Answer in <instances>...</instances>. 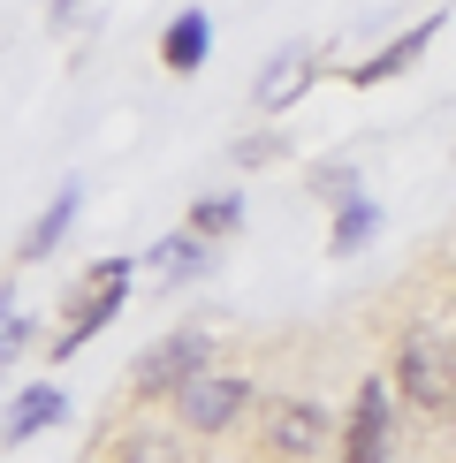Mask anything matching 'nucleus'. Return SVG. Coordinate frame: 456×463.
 <instances>
[{
  "instance_id": "1",
  "label": "nucleus",
  "mask_w": 456,
  "mask_h": 463,
  "mask_svg": "<svg viewBox=\"0 0 456 463\" xmlns=\"http://www.w3.org/2000/svg\"><path fill=\"white\" fill-rule=\"evenodd\" d=\"M388 388L411 402V411L426 418H449L456 411V335H433V326H418V335H404V350H395L388 364Z\"/></svg>"
},
{
  "instance_id": "2",
  "label": "nucleus",
  "mask_w": 456,
  "mask_h": 463,
  "mask_svg": "<svg viewBox=\"0 0 456 463\" xmlns=\"http://www.w3.org/2000/svg\"><path fill=\"white\" fill-rule=\"evenodd\" d=\"M129 281H138V259L129 250H114V259H91L84 274H76V288H69V326L53 335V357H76L100 326L122 312V297H129Z\"/></svg>"
},
{
  "instance_id": "3",
  "label": "nucleus",
  "mask_w": 456,
  "mask_h": 463,
  "mask_svg": "<svg viewBox=\"0 0 456 463\" xmlns=\"http://www.w3.org/2000/svg\"><path fill=\"white\" fill-rule=\"evenodd\" d=\"M243 402H252V380L243 373H198L176 395V418H183V433H228L243 418Z\"/></svg>"
},
{
  "instance_id": "4",
  "label": "nucleus",
  "mask_w": 456,
  "mask_h": 463,
  "mask_svg": "<svg viewBox=\"0 0 456 463\" xmlns=\"http://www.w3.org/2000/svg\"><path fill=\"white\" fill-rule=\"evenodd\" d=\"M198 373H205V335L198 326H176V335H160L138 357V395H183Z\"/></svg>"
},
{
  "instance_id": "5",
  "label": "nucleus",
  "mask_w": 456,
  "mask_h": 463,
  "mask_svg": "<svg viewBox=\"0 0 456 463\" xmlns=\"http://www.w3.org/2000/svg\"><path fill=\"white\" fill-rule=\"evenodd\" d=\"M328 411L319 402H297V395H281V402H266V449H274L281 463H312L319 449H328Z\"/></svg>"
},
{
  "instance_id": "6",
  "label": "nucleus",
  "mask_w": 456,
  "mask_h": 463,
  "mask_svg": "<svg viewBox=\"0 0 456 463\" xmlns=\"http://www.w3.org/2000/svg\"><path fill=\"white\" fill-rule=\"evenodd\" d=\"M342 463H388V380H366L342 426Z\"/></svg>"
},
{
  "instance_id": "7",
  "label": "nucleus",
  "mask_w": 456,
  "mask_h": 463,
  "mask_svg": "<svg viewBox=\"0 0 456 463\" xmlns=\"http://www.w3.org/2000/svg\"><path fill=\"white\" fill-rule=\"evenodd\" d=\"M433 38H442V15H426V24L395 31V38H388V46H380V53H366V61L350 69V84H357V91H373V84H388V76H404V69L418 61V53L433 46Z\"/></svg>"
},
{
  "instance_id": "8",
  "label": "nucleus",
  "mask_w": 456,
  "mask_h": 463,
  "mask_svg": "<svg viewBox=\"0 0 456 463\" xmlns=\"http://www.w3.org/2000/svg\"><path fill=\"white\" fill-rule=\"evenodd\" d=\"M205 53H214V24H205V8H183L176 24L160 31V69L167 76H198Z\"/></svg>"
},
{
  "instance_id": "9",
  "label": "nucleus",
  "mask_w": 456,
  "mask_h": 463,
  "mask_svg": "<svg viewBox=\"0 0 456 463\" xmlns=\"http://www.w3.org/2000/svg\"><path fill=\"white\" fill-rule=\"evenodd\" d=\"M62 418H69V395H62V388H24V395L8 402V418H0V440L15 449V440H31V433H46V426H62Z\"/></svg>"
},
{
  "instance_id": "10",
  "label": "nucleus",
  "mask_w": 456,
  "mask_h": 463,
  "mask_svg": "<svg viewBox=\"0 0 456 463\" xmlns=\"http://www.w3.org/2000/svg\"><path fill=\"white\" fill-rule=\"evenodd\" d=\"M304 84H312V53H304V46H281L274 61H266V76L252 84V99H259L266 114H281V107H290Z\"/></svg>"
},
{
  "instance_id": "11",
  "label": "nucleus",
  "mask_w": 456,
  "mask_h": 463,
  "mask_svg": "<svg viewBox=\"0 0 456 463\" xmlns=\"http://www.w3.org/2000/svg\"><path fill=\"white\" fill-rule=\"evenodd\" d=\"M76 213H84V190H76V183H62V198H53L46 213H38V221L24 228V250H15V259H24V266H38V259H46V250H53V243H62L69 228H76Z\"/></svg>"
},
{
  "instance_id": "12",
  "label": "nucleus",
  "mask_w": 456,
  "mask_h": 463,
  "mask_svg": "<svg viewBox=\"0 0 456 463\" xmlns=\"http://www.w3.org/2000/svg\"><path fill=\"white\" fill-rule=\"evenodd\" d=\"M373 236H380V205H373V198H350V205H335V228H328V250H335V259L366 250Z\"/></svg>"
},
{
  "instance_id": "13",
  "label": "nucleus",
  "mask_w": 456,
  "mask_h": 463,
  "mask_svg": "<svg viewBox=\"0 0 456 463\" xmlns=\"http://www.w3.org/2000/svg\"><path fill=\"white\" fill-rule=\"evenodd\" d=\"M152 266H160L167 281H198L205 266H214V243H198V236H190V228H183V236L152 243Z\"/></svg>"
},
{
  "instance_id": "14",
  "label": "nucleus",
  "mask_w": 456,
  "mask_h": 463,
  "mask_svg": "<svg viewBox=\"0 0 456 463\" xmlns=\"http://www.w3.org/2000/svg\"><path fill=\"white\" fill-rule=\"evenodd\" d=\"M236 228H243V190H221V198L190 205V236L198 243H221V236H236Z\"/></svg>"
},
{
  "instance_id": "15",
  "label": "nucleus",
  "mask_w": 456,
  "mask_h": 463,
  "mask_svg": "<svg viewBox=\"0 0 456 463\" xmlns=\"http://www.w3.org/2000/svg\"><path fill=\"white\" fill-rule=\"evenodd\" d=\"M114 463H190V456H183V433H160V426H138V433L122 440V456H114Z\"/></svg>"
},
{
  "instance_id": "16",
  "label": "nucleus",
  "mask_w": 456,
  "mask_h": 463,
  "mask_svg": "<svg viewBox=\"0 0 456 463\" xmlns=\"http://www.w3.org/2000/svg\"><path fill=\"white\" fill-rule=\"evenodd\" d=\"M236 160H243V167H266V160H281V137H243V145H236Z\"/></svg>"
},
{
  "instance_id": "17",
  "label": "nucleus",
  "mask_w": 456,
  "mask_h": 463,
  "mask_svg": "<svg viewBox=\"0 0 456 463\" xmlns=\"http://www.w3.org/2000/svg\"><path fill=\"white\" fill-rule=\"evenodd\" d=\"M24 342H31V319L15 312L8 326H0V364H8V357H24Z\"/></svg>"
},
{
  "instance_id": "18",
  "label": "nucleus",
  "mask_w": 456,
  "mask_h": 463,
  "mask_svg": "<svg viewBox=\"0 0 456 463\" xmlns=\"http://www.w3.org/2000/svg\"><path fill=\"white\" fill-rule=\"evenodd\" d=\"M8 319H15V304H8V288H0V326H8Z\"/></svg>"
},
{
  "instance_id": "19",
  "label": "nucleus",
  "mask_w": 456,
  "mask_h": 463,
  "mask_svg": "<svg viewBox=\"0 0 456 463\" xmlns=\"http://www.w3.org/2000/svg\"><path fill=\"white\" fill-rule=\"evenodd\" d=\"M62 15H76V0H53V24H62Z\"/></svg>"
}]
</instances>
